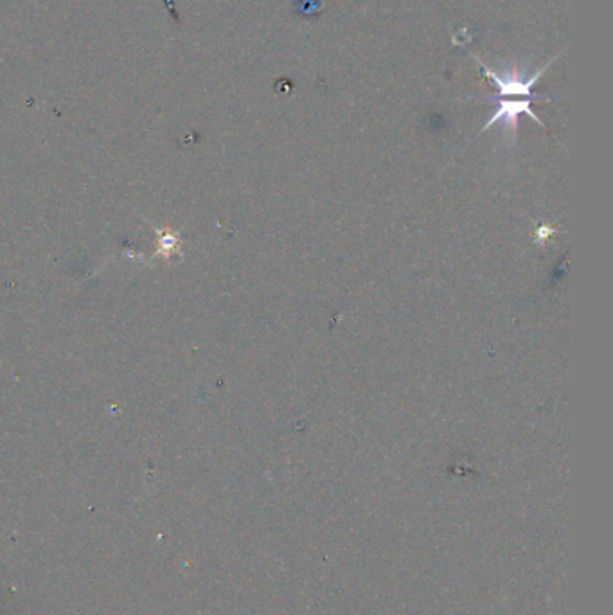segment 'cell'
Listing matches in <instances>:
<instances>
[{
  "label": "cell",
  "mask_w": 613,
  "mask_h": 615,
  "mask_svg": "<svg viewBox=\"0 0 613 615\" xmlns=\"http://www.w3.org/2000/svg\"><path fill=\"white\" fill-rule=\"evenodd\" d=\"M557 56H560V54H557ZM557 56L552 58L551 62H546L542 69H538L533 76H529V78H520L518 74H507V76H500L498 72L493 71V69H490V67H485L484 63L480 62L479 58L477 56H473V58H475L477 63H479L480 69H482V74L490 78V80L494 83V86H496V90H498V94L493 95L491 100H504V97H523V100L534 101V100H538V95L533 94V89L536 86L538 80H540V78L545 74L546 69H549L552 63L556 62Z\"/></svg>",
  "instance_id": "1"
},
{
  "label": "cell",
  "mask_w": 613,
  "mask_h": 615,
  "mask_svg": "<svg viewBox=\"0 0 613 615\" xmlns=\"http://www.w3.org/2000/svg\"><path fill=\"white\" fill-rule=\"evenodd\" d=\"M491 101H498V104H496V108H494L490 121L484 124L482 132L490 130L491 126L496 123H502L507 130L516 132V128H518V117L522 114H527L529 117H533L538 124H542L543 126L542 119L538 117L533 110H531L533 100H523L522 97V100H491Z\"/></svg>",
  "instance_id": "2"
},
{
  "label": "cell",
  "mask_w": 613,
  "mask_h": 615,
  "mask_svg": "<svg viewBox=\"0 0 613 615\" xmlns=\"http://www.w3.org/2000/svg\"><path fill=\"white\" fill-rule=\"evenodd\" d=\"M552 234H554V229L549 227V225H542V227L538 229V232H536V242L545 243L546 237H551Z\"/></svg>",
  "instance_id": "3"
}]
</instances>
